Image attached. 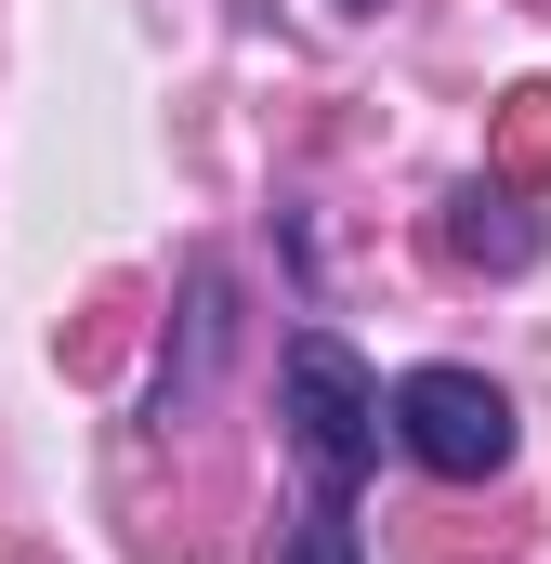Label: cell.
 <instances>
[{"label": "cell", "instance_id": "1", "mask_svg": "<svg viewBox=\"0 0 551 564\" xmlns=\"http://www.w3.org/2000/svg\"><path fill=\"white\" fill-rule=\"evenodd\" d=\"M276 421H289L302 473H315L328 499H355V486H368V459L395 446V394L368 381V355H355L342 328H302V341L276 355Z\"/></svg>", "mask_w": 551, "mask_h": 564}, {"label": "cell", "instance_id": "2", "mask_svg": "<svg viewBox=\"0 0 551 564\" xmlns=\"http://www.w3.org/2000/svg\"><path fill=\"white\" fill-rule=\"evenodd\" d=\"M395 446H408L420 473H446V486H486V473H512V394L486 381V368H408L395 381Z\"/></svg>", "mask_w": 551, "mask_h": 564}, {"label": "cell", "instance_id": "3", "mask_svg": "<svg viewBox=\"0 0 551 564\" xmlns=\"http://www.w3.org/2000/svg\"><path fill=\"white\" fill-rule=\"evenodd\" d=\"M263 564H368V552H355V499H328V486H315V499L276 525V552H263Z\"/></svg>", "mask_w": 551, "mask_h": 564}, {"label": "cell", "instance_id": "4", "mask_svg": "<svg viewBox=\"0 0 551 564\" xmlns=\"http://www.w3.org/2000/svg\"><path fill=\"white\" fill-rule=\"evenodd\" d=\"M446 210H460V224H446V250H473V263H526V250H539V224H526L512 197H486V184H473V197H446Z\"/></svg>", "mask_w": 551, "mask_h": 564}]
</instances>
